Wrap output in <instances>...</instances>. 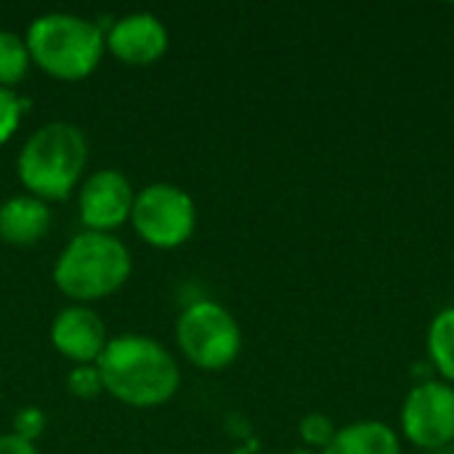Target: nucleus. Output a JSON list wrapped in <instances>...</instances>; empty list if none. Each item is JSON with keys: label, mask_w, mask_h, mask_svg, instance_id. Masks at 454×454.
Returning <instances> with one entry per match:
<instances>
[{"label": "nucleus", "mask_w": 454, "mask_h": 454, "mask_svg": "<svg viewBox=\"0 0 454 454\" xmlns=\"http://www.w3.org/2000/svg\"><path fill=\"white\" fill-rule=\"evenodd\" d=\"M96 367L104 391L133 410H157L181 388L176 356L152 335L122 333L109 338Z\"/></svg>", "instance_id": "f257e3e1"}, {"label": "nucleus", "mask_w": 454, "mask_h": 454, "mask_svg": "<svg viewBox=\"0 0 454 454\" xmlns=\"http://www.w3.org/2000/svg\"><path fill=\"white\" fill-rule=\"evenodd\" d=\"M88 168V138L80 125L53 120L37 128L16 157V178L43 202H61L80 189Z\"/></svg>", "instance_id": "f03ea898"}, {"label": "nucleus", "mask_w": 454, "mask_h": 454, "mask_svg": "<svg viewBox=\"0 0 454 454\" xmlns=\"http://www.w3.org/2000/svg\"><path fill=\"white\" fill-rule=\"evenodd\" d=\"M24 43L32 67L61 82H80L90 77L106 53L101 24L69 11L35 16L24 32Z\"/></svg>", "instance_id": "7ed1b4c3"}, {"label": "nucleus", "mask_w": 454, "mask_h": 454, "mask_svg": "<svg viewBox=\"0 0 454 454\" xmlns=\"http://www.w3.org/2000/svg\"><path fill=\"white\" fill-rule=\"evenodd\" d=\"M133 274V255L117 234L80 231L53 263V285L69 303L90 306L106 301Z\"/></svg>", "instance_id": "20e7f679"}, {"label": "nucleus", "mask_w": 454, "mask_h": 454, "mask_svg": "<svg viewBox=\"0 0 454 454\" xmlns=\"http://www.w3.org/2000/svg\"><path fill=\"white\" fill-rule=\"evenodd\" d=\"M176 343L192 367L221 372L242 354V327L223 303L197 298L176 319Z\"/></svg>", "instance_id": "39448f33"}, {"label": "nucleus", "mask_w": 454, "mask_h": 454, "mask_svg": "<svg viewBox=\"0 0 454 454\" xmlns=\"http://www.w3.org/2000/svg\"><path fill=\"white\" fill-rule=\"evenodd\" d=\"M130 226L149 247L178 250L194 237L197 205L186 189L157 181L136 192Z\"/></svg>", "instance_id": "423d86ee"}, {"label": "nucleus", "mask_w": 454, "mask_h": 454, "mask_svg": "<svg viewBox=\"0 0 454 454\" xmlns=\"http://www.w3.org/2000/svg\"><path fill=\"white\" fill-rule=\"evenodd\" d=\"M402 434L410 444L436 452L454 444V386L420 380L402 404Z\"/></svg>", "instance_id": "0eeeda50"}, {"label": "nucleus", "mask_w": 454, "mask_h": 454, "mask_svg": "<svg viewBox=\"0 0 454 454\" xmlns=\"http://www.w3.org/2000/svg\"><path fill=\"white\" fill-rule=\"evenodd\" d=\"M136 189L117 168H101L82 178L77 189V215L85 231L114 234L130 223Z\"/></svg>", "instance_id": "6e6552de"}, {"label": "nucleus", "mask_w": 454, "mask_h": 454, "mask_svg": "<svg viewBox=\"0 0 454 454\" xmlns=\"http://www.w3.org/2000/svg\"><path fill=\"white\" fill-rule=\"evenodd\" d=\"M106 51L125 67H152L170 48V32L165 21L149 11H133L117 16L104 29Z\"/></svg>", "instance_id": "1a4fd4ad"}, {"label": "nucleus", "mask_w": 454, "mask_h": 454, "mask_svg": "<svg viewBox=\"0 0 454 454\" xmlns=\"http://www.w3.org/2000/svg\"><path fill=\"white\" fill-rule=\"evenodd\" d=\"M109 343V333L98 311L90 306L69 303L51 322V346L74 367L96 364Z\"/></svg>", "instance_id": "9d476101"}, {"label": "nucleus", "mask_w": 454, "mask_h": 454, "mask_svg": "<svg viewBox=\"0 0 454 454\" xmlns=\"http://www.w3.org/2000/svg\"><path fill=\"white\" fill-rule=\"evenodd\" d=\"M53 215L48 202L32 194H16L0 202V239L13 247H29L45 239Z\"/></svg>", "instance_id": "9b49d317"}, {"label": "nucleus", "mask_w": 454, "mask_h": 454, "mask_svg": "<svg viewBox=\"0 0 454 454\" xmlns=\"http://www.w3.org/2000/svg\"><path fill=\"white\" fill-rule=\"evenodd\" d=\"M322 454H402L399 434L383 420H356L338 428Z\"/></svg>", "instance_id": "f8f14e48"}, {"label": "nucleus", "mask_w": 454, "mask_h": 454, "mask_svg": "<svg viewBox=\"0 0 454 454\" xmlns=\"http://www.w3.org/2000/svg\"><path fill=\"white\" fill-rule=\"evenodd\" d=\"M426 351H428V364L431 370L444 380L454 383V306L442 309L431 325H428V335H426Z\"/></svg>", "instance_id": "ddd939ff"}, {"label": "nucleus", "mask_w": 454, "mask_h": 454, "mask_svg": "<svg viewBox=\"0 0 454 454\" xmlns=\"http://www.w3.org/2000/svg\"><path fill=\"white\" fill-rule=\"evenodd\" d=\"M32 69V59L24 43V35L0 29V88L16 90L27 80Z\"/></svg>", "instance_id": "4468645a"}, {"label": "nucleus", "mask_w": 454, "mask_h": 454, "mask_svg": "<svg viewBox=\"0 0 454 454\" xmlns=\"http://www.w3.org/2000/svg\"><path fill=\"white\" fill-rule=\"evenodd\" d=\"M335 434H338V428H335L333 418L325 412H309L298 423V436L306 444V450H311V452H325L330 447V442L335 439Z\"/></svg>", "instance_id": "2eb2a0df"}, {"label": "nucleus", "mask_w": 454, "mask_h": 454, "mask_svg": "<svg viewBox=\"0 0 454 454\" xmlns=\"http://www.w3.org/2000/svg\"><path fill=\"white\" fill-rule=\"evenodd\" d=\"M24 112H27V101L16 90L0 88V146H5L16 136Z\"/></svg>", "instance_id": "dca6fc26"}, {"label": "nucleus", "mask_w": 454, "mask_h": 454, "mask_svg": "<svg viewBox=\"0 0 454 454\" xmlns=\"http://www.w3.org/2000/svg\"><path fill=\"white\" fill-rule=\"evenodd\" d=\"M67 391L74 399H96L104 391L98 367L96 364H77V367H72L69 375H67Z\"/></svg>", "instance_id": "f3484780"}, {"label": "nucleus", "mask_w": 454, "mask_h": 454, "mask_svg": "<svg viewBox=\"0 0 454 454\" xmlns=\"http://www.w3.org/2000/svg\"><path fill=\"white\" fill-rule=\"evenodd\" d=\"M43 431H45V412L40 407L29 404V407H21L13 415V431L11 434L27 439L32 444H37V439L43 436Z\"/></svg>", "instance_id": "a211bd4d"}, {"label": "nucleus", "mask_w": 454, "mask_h": 454, "mask_svg": "<svg viewBox=\"0 0 454 454\" xmlns=\"http://www.w3.org/2000/svg\"><path fill=\"white\" fill-rule=\"evenodd\" d=\"M0 454H40L37 444L16 436V434H3L0 436Z\"/></svg>", "instance_id": "6ab92c4d"}, {"label": "nucleus", "mask_w": 454, "mask_h": 454, "mask_svg": "<svg viewBox=\"0 0 454 454\" xmlns=\"http://www.w3.org/2000/svg\"><path fill=\"white\" fill-rule=\"evenodd\" d=\"M290 454H319V452H311V450H295V452Z\"/></svg>", "instance_id": "aec40b11"}, {"label": "nucleus", "mask_w": 454, "mask_h": 454, "mask_svg": "<svg viewBox=\"0 0 454 454\" xmlns=\"http://www.w3.org/2000/svg\"><path fill=\"white\" fill-rule=\"evenodd\" d=\"M431 454H454V452L447 447V450H436V452H431Z\"/></svg>", "instance_id": "412c9836"}]
</instances>
